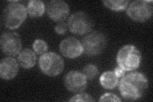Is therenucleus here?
Here are the masks:
<instances>
[{"mask_svg": "<svg viewBox=\"0 0 153 102\" xmlns=\"http://www.w3.org/2000/svg\"><path fill=\"white\" fill-rule=\"evenodd\" d=\"M100 101H121L119 97L112 93H105L100 97Z\"/></svg>", "mask_w": 153, "mask_h": 102, "instance_id": "aec40b11", "label": "nucleus"}, {"mask_svg": "<svg viewBox=\"0 0 153 102\" xmlns=\"http://www.w3.org/2000/svg\"><path fill=\"white\" fill-rule=\"evenodd\" d=\"M118 85L121 95L124 100L135 101L139 99L147 89L149 82L142 73L133 71L122 77Z\"/></svg>", "mask_w": 153, "mask_h": 102, "instance_id": "f257e3e1", "label": "nucleus"}, {"mask_svg": "<svg viewBox=\"0 0 153 102\" xmlns=\"http://www.w3.org/2000/svg\"><path fill=\"white\" fill-rule=\"evenodd\" d=\"M0 43L3 54L9 56L17 55L20 53L22 48L21 37L16 32L3 33L0 40Z\"/></svg>", "mask_w": 153, "mask_h": 102, "instance_id": "6e6552de", "label": "nucleus"}, {"mask_svg": "<svg viewBox=\"0 0 153 102\" xmlns=\"http://www.w3.org/2000/svg\"><path fill=\"white\" fill-rule=\"evenodd\" d=\"M41 71L47 76L56 77L59 75L64 69V61L61 57L53 52L42 54L38 61Z\"/></svg>", "mask_w": 153, "mask_h": 102, "instance_id": "20e7f679", "label": "nucleus"}, {"mask_svg": "<svg viewBox=\"0 0 153 102\" xmlns=\"http://www.w3.org/2000/svg\"><path fill=\"white\" fill-rule=\"evenodd\" d=\"M83 74L87 79H93L98 74V68L94 65L89 64L86 65L83 69Z\"/></svg>", "mask_w": 153, "mask_h": 102, "instance_id": "f3484780", "label": "nucleus"}, {"mask_svg": "<svg viewBox=\"0 0 153 102\" xmlns=\"http://www.w3.org/2000/svg\"><path fill=\"white\" fill-rule=\"evenodd\" d=\"M27 11L31 17H42L45 11V4L39 0H31L28 2Z\"/></svg>", "mask_w": 153, "mask_h": 102, "instance_id": "2eb2a0df", "label": "nucleus"}, {"mask_svg": "<svg viewBox=\"0 0 153 102\" xmlns=\"http://www.w3.org/2000/svg\"><path fill=\"white\" fill-rule=\"evenodd\" d=\"M59 50L63 56L70 59L78 57L83 53L82 43L74 37L65 38L60 43Z\"/></svg>", "mask_w": 153, "mask_h": 102, "instance_id": "9b49d317", "label": "nucleus"}, {"mask_svg": "<svg viewBox=\"0 0 153 102\" xmlns=\"http://www.w3.org/2000/svg\"><path fill=\"white\" fill-rule=\"evenodd\" d=\"M70 101H94L95 100L93 99L91 96L88 94L79 93V94L73 96L70 100Z\"/></svg>", "mask_w": 153, "mask_h": 102, "instance_id": "6ab92c4d", "label": "nucleus"}, {"mask_svg": "<svg viewBox=\"0 0 153 102\" xmlns=\"http://www.w3.org/2000/svg\"><path fill=\"white\" fill-rule=\"evenodd\" d=\"M142 55L139 50L133 45L123 46L119 51L116 60L118 66L125 71H133L140 66Z\"/></svg>", "mask_w": 153, "mask_h": 102, "instance_id": "7ed1b4c3", "label": "nucleus"}, {"mask_svg": "<svg viewBox=\"0 0 153 102\" xmlns=\"http://www.w3.org/2000/svg\"><path fill=\"white\" fill-rule=\"evenodd\" d=\"M47 13L52 21L61 22L68 16L70 8L63 1L53 0L47 4Z\"/></svg>", "mask_w": 153, "mask_h": 102, "instance_id": "9d476101", "label": "nucleus"}, {"mask_svg": "<svg viewBox=\"0 0 153 102\" xmlns=\"http://www.w3.org/2000/svg\"><path fill=\"white\" fill-rule=\"evenodd\" d=\"M19 63L12 57H4L0 63V76L4 80H10L15 77L19 71Z\"/></svg>", "mask_w": 153, "mask_h": 102, "instance_id": "f8f14e48", "label": "nucleus"}, {"mask_svg": "<svg viewBox=\"0 0 153 102\" xmlns=\"http://www.w3.org/2000/svg\"><path fill=\"white\" fill-rule=\"evenodd\" d=\"M64 83L66 88L74 93L83 92L87 87V79L82 72L73 70L65 76Z\"/></svg>", "mask_w": 153, "mask_h": 102, "instance_id": "1a4fd4ad", "label": "nucleus"}, {"mask_svg": "<svg viewBox=\"0 0 153 102\" xmlns=\"http://www.w3.org/2000/svg\"><path fill=\"white\" fill-rule=\"evenodd\" d=\"M27 8L19 1H11L4 8L1 20L3 25L9 30H16L25 21Z\"/></svg>", "mask_w": 153, "mask_h": 102, "instance_id": "f03ea898", "label": "nucleus"}, {"mask_svg": "<svg viewBox=\"0 0 153 102\" xmlns=\"http://www.w3.org/2000/svg\"><path fill=\"white\" fill-rule=\"evenodd\" d=\"M83 53L93 56L102 52L107 45V39L104 34L99 31H92L85 36L82 41Z\"/></svg>", "mask_w": 153, "mask_h": 102, "instance_id": "39448f33", "label": "nucleus"}, {"mask_svg": "<svg viewBox=\"0 0 153 102\" xmlns=\"http://www.w3.org/2000/svg\"><path fill=\"white\" fill-rule=\"evenodd\" d=\"M119 79L114 71H107L100 76V82L105 89H112L116 88L119 83Z\"/></svg>", "mask_w": 153, "mask_h": 102, "instance_id": "4468645a", "label": "nucleus"}, {"mask_svg": "<svg viewBox=\"0 0 153 102\" xmlns=\"http://www.w3.org/2000/svg\"><path fill=\"white\" fill-rule=\"evenodd\" d=\"M36 56L35 53L30 48H25L20 52L18 55V63L23 68L29 69L36 64Z\"/></svg>", "mask_w": 153, "mask_h": 102, "instance_id": "ddd939ff", "label": "nucleus"}, {"mask_svg": "<svg viewBox=\"0 0 153 102\" xmlns=\"http://www.w3.org/2000/svg\"><path fill=\"white\" fill-rule=\"evenodd\" d=\"M152 1L137 0L128 6L126 13L132 20L143 22L149 20L152 15Z\"/></svg>", "mask_w": 153, "mask_h": 102, "instance_id": "0eeeda50", "label": "nucleus"}, {"mask_svg": "<svg viewBox=\"0 0 153 102\" xmlns=\"http://www.w3.org/2000/svg\"><path fill=\"white\" fill-rule=\"evenodd\" d=\"M114 71L115 74H116V75L117 76L119 79H121L122 77H123L124 75H125V72H126L119 66H117V68H116L115 70H114Z\"/></svg>", "mask_w": 153, "mask_h": 102, "instance_id": "4be33fe9", "label": "nucleus"}, {"mask_svg": "<svg viewBox=\"0 0 153 102\" xmlns=\"http://www.w3.org/2000/svg\"><path fill=\"white\" fill-rule=\"evenodd\" d=\"M104 5L114 11H121L126 9L129 4V1L124 0H106L103 1Z\"/></svg>", "mask_w": 153, "mask_h": 102, "instance_id": "dca6fc26", "label": "nucleus"}, {"mask_svg": "<svg viewBox=\"0 0 153 102\" xmlns=\"http://www.w3.org/2000/svg\"><path fill=\"white\" fill-rule=\"evenodd\" d=\"M33 48L34 51L38 54L42 55L46 53L48 49L47 43L43 40L37 39L33 44Z\"/></svg>", "mask_w": 153, "mask_h": 102, "instance_id": "a211bd4d", "label": "nucleus"}, {"mask_svg": "<svg viewBox=\"0 0 153 102\" xmlns=\"http://www.w3.org/2000/svg\"><path fill=\"white\" fill-rule=\"evenodd\" d=\"M68 24L65 22H60L55 27V31L59 35H64L68 30Z\"/></svg>", "mask_w": 153, "mask_h": 102, "instance_id": "412c9836", "label": "nucleus"}, {"mask_svg": "<svg viewBox=\"0 0 153 102\" xmlns=\"http://www.w3.org/2000/svg\"><path fill=\"white\" fill-rule=\"evenodd\" d=\"M68 30L74 34L79 35H86L92 31L93 21L87 13L77 12L73 13L68 21Z\"/></svg>", "mask_w": 153, "mask_h": 102, "instance_id": "423d86ee", "label": "nucleus"}]
</instances>
